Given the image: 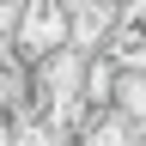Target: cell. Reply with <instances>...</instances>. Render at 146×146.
Listing matches in <instances>:
<instances>
[{
	"instance_id": "6da1fadb",
	"label": "cell",
	"mask_w": 146,
	"mask_h": 146,
	"mask_svg": "<svg viewBox=\"0 0 146 146\" xmlns=\"http://www.w3.org/2000/svg\"><path fill=\"white\" fill-rule=\"evenodd\" d=\"M73 43V12L67 0H18V25H12V55L18 61H49L55 49Z\"/></svg>"
}]
</instances>
